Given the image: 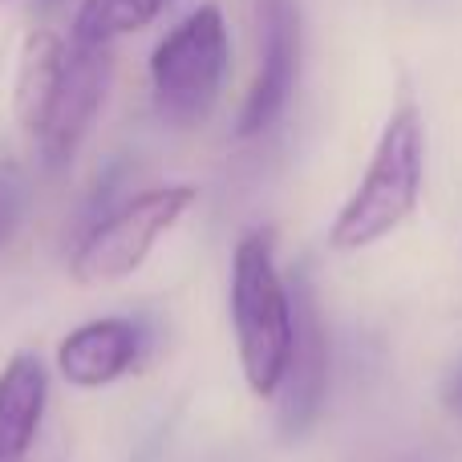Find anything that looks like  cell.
<instances>
[{"label": "cell", "instance_id": "cell-12", "mask_svg": "<svg viewBox=\"0 0 462 462\" xmlns=\"http://www.w3.org/2000/svg\"><path fill=\"white\" fill-rule=\"evenodd\" d=\"M24 195H29L24 175L13 167V162H0V247L8 244V236H13L16 224H21Z\"/></svg>", "mask_w": 462, "mask_h": 462}, {"label": "cell", "instance_id": "cell-4", "mask_svg": "<svg viewBox=\"0 0 462 462\" xmlns=\"http://www.w3.org/2000/svg\"><path fill=\"white\" fill-rule=\"evenodd\" d=\"M195 195L199 191L191 183H162L106 211L73 252V280L78 284H118V280L134 276L146 263V255L154 252V244L195 208Z\"/></svg>", "mask_w": 462, "mask_h": 462}, {"label": "cell", "instance_id": "cell-14", "mask_svg": "<svg viewBox=\"0 0 462 462\" xmlns=\"http://www.w3.org/2000/svg\"><path fill=\"white\" fill-rule=\"evenodd\" d=\"M57 5H61V0H45V8H57Z\"/></svg>", "mask_w": 462, "mask_h": 462}, {"label": "cell", "instance_id": "cell-1", "mask_svg": "<svg viewBox=\"0 0 462 462\" xmlns=\"http://www.w3.org/2000/svg\"><path fill=\"white\" fill-rule=\"evenodd\" d=\"M231 328L247 390L260 402L280 393L292 353V288L276 268L272 231L255 227L236 244L231 255Z\"/></svg>", "mask_w": 462, "mask_h": 462}, {"label": "cell", "instance_id": "cell-5", "mask_svg": "<svg viewBox=\"0 0 462 462\" xmlns=\"http://www.w3.org/2000/svg\"><path fill=\"white\" fill-rule=\"evenodd\" d=\"M65 45L69 49H65V69L61 81H57V94L49 102L41 130L32 134V146H37V159L45 171H61L73 162L114 78L110 45H81V41H65Z\"/></svg>", "mask_w": 462, "mask_h": 462}, {"label": "cell", "instance_id": "cell-9", "mask_svg": "<svg viewBox=\"0 0 462 462\" xmlns=\"http://www.w3.org/2000/svg\"><path fill=\"white\" fill-rule=\"evenodd\" d=\"M49 406V369L37 353H13L0 369V462H29Z\"/></svg>", "mask_w": 462, "mask_h": 462}, {"label": "cell", "instance_id": "cell-11", "mask_svg": "<svg viewBox=\"0 0 462 462\" xmlns=\"http://www.w3.org/2000/svg\"><path fill=\"white\" fill-rule=\"evenodd\" d=\"M171 0H81L78 16H73L69 41L81 45H114L126 32L146 29L167 13Z\"/></svg>", "mask_w": 462, "mask_h": 462}, {"label": "cell", "instance_id": "cell-2", "mask_svg": "<svg viewBox=\"0 0 462 462\" xmlns=\"http://www.w3.org/2000/svg\"><path fill=\"white\" fill-rule=\"evenodd\" d=\"M422 183H426L422 114H418L414 102H402L385 118L382 138H377L374 159H369L357 191L337 211L333 227H328V247L333 252H361V247H374L377 239L393 236L414 216L418 199H422Z\"/></svg>", "mask_w": 462, "mask_h": 462}, {"label": "cell", "instance_id": "cell-3", "mask_svg": "<svg viewBox=\"0 0 462 462\" xmlns=\"http://www.w3.org/2000/svg\"><path fill=\"white\" fill-rule=\"evenodd\" d=\"M231 41L224 13L216 5H199L187 13L151 53L154 110L167 126L191 130L211 118L227 81Z\"/></svg>", "mask_w": 462, "mask_h": 462}, {"label": "cell", "instance_id": "cell-10", "mask_svg": "<svg viewBox=\"0 0 462 462\" xmlns=\"http://www.w3.org/2000/svg\"><path fill=\"white\" fill-rule=\"evenodd\" d=\"M65 37L49 29L29 32L21 53V69H16V118H21L24 134H37L41 122L49 114V102L57 94V81H61L65 69Z\"/></svg>", "mask_w": 462, "mask_h": 462}, {"label": "cell", "instance_id": "cell-8", "mask_svg": "<svg viewBox=\"0 0 462 462\" xmlns=\"http://www.w3.org/2000/svg\"><path fill=\"white\" fill-rule=\"evenodd\" d=\"M143 325L130 317H97L57 345V374L78 390H102L143 361Z\"/></svg>", "mask_w": 462, "mask_h": 462}, {"label": "cell", "instance_id": "cell-13", "mask_svg": "<svg viewBox=\"0 0 462 462\" xmlns=\"http://www.w3.org/2000/svg\"><path fill=\"white\" fill-rule=\"evenodd\" d=\"M442 406H447L455 418H462V361L450 369L447 385H442Z\"/></svg>", "mask_w": 462, "mask_h": 462}, {"label": "cell", "instance_id": "cell-7", "mask_svg": "<svg viewBox=\"0 0 462 462\" xmlns=\"http://www.w3.org/2000/svg\"><path fill=\"white\" fill-rule=\"evenodd\" d=\"M300 78V13L296 0H260V65L239 110V138H255L292 102Z\"/></svg>", "mask_w": 462, "mask_h": 462}, {"label": "cell", "instance_id": "cell-6", "mask_svg": "<svg viewBox=\"0 0 462 462\" xmlns=\"http://www.w3.org/2000/svg\"><path fill=\"white\" fill-rule=\"evenodd\" d=\"M292 288V353H288V369L280 382V430L288 439H300L312 422L320 418L328 398V337L325 320H320L317 296L304 272L288 276Z\"/></svg>", "mask_w": 462, "mask_h": 462}]
</instances>
